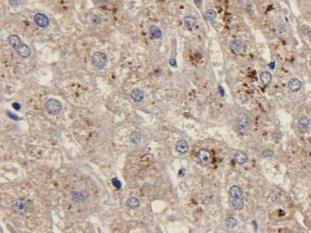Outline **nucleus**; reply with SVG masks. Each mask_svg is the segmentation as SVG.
Instances as JSON below:
<instances>
[{
	"label": "nucleus",
	"instance_id": "nucleus-14",
	"mask_svg": "<svg viewBox=\"0 0 311 233\" xmlns=\"http://www.w3.org/2000/svg\"><path fill=\"white\" fill-rule=\"evenodd\" d=\"M126 204H127V206L130 208H133V209H136L138 208L140 205V202H139V199H137L135 197H130L126 201Z\"/></svg>",
	"mask_w": 311,
	"mask_h": 233
},
{
	"label": "nucleus",
	"instance_id": "nucleus-15",
	"mask_svg": "<svg viewBox=\"0 0 311 233\" xmlns=\"http://www.w3.org/2000/svg\"><path fill=\"white\" fill-rule=\"evenodd\" d=\"M229 194H230L231 197L233 198L239 197L242 196V190L238 186H232L230 188V189H229Z\"/></svg>",
	"mask_w": 311,
	"mask_h": 233
},
{
	"label": "nucleus",
	"instance_id": "nucleus-19",
	"mask_svg": "<svg viewBox=\"0 0 311 233\" xmlns=\"http://www.w3.org/2000/svg\"><path fill=\"white\" fill-rule=\"evenodd\" d=\"M261 81L264 85H268L271 81V75L269 72H263L260 75Z\"/></svg>",
	"mask_w": 311,
	"mask_h": 233
},
{
	"label": "nucleus",
	"instance_id": "nucleus-34",
	"mask_svg": "<svg viewBox=\"0 0 311 233\" xmlns=\"http://www.w3.org/2000/svg\"><path fill=\"white\" fill-rule=\"evenodd\" d=\"M220 91H221V94H222V96H223L224 95V90L223 89L222 87H220Z\"/></svg>",
	"mask_w": 311,
	"mask_h": 233
},
{
	"label": "nucleus",
	"instance_id": "nucleus-28",
	"mask_svg": "<svg viewBox=\"0 0 311 233\" xmlns=\"http://www.w3.org/2000/svg\"><path fill=\"white\" fill-rule=\"evenodd\" d=\"M91 21H92V23H93V24H101V19H100L99 17H98V16H92V19H91Z\"/></svg>",
	"mask_w": 311,
	"mask_h": 233
},
{
	"label": "nucleus",
	"instance_id": "nucleus-17",
	"mask_svg": "<svg viewBox=\"0 0 311 233\" xmlns=\"http://www.w3.org/2000/svg\"><path fill=\"white\" fill-rule=\"evenodd\" d=\"M184 21L185 25L190 29H192L196 24V19H195V16H191V15L186 16L185 17Z\"/></svg>",
	"mask_w": 311,
	"mask_h": 233
},
{
	"label": "nucleus",
	"instance_id": "nucleus-25",
	"mask_svg": "<svg viewBox=\"0 0 311 233\" xmlns=\"http://www.w3.org/2000/svg\"><path fill=\"white\" fill-rule=\"evenodd\" d=\"M263 156L265 158H271L274 156V151L269 148H266L263 151Z\"/></svg>",
	"mask_w": 311,
	"mask_h": 233
},
{
	"label": "nucleus",
	"instance_id": "nucleus-13",
	"mask_svg": "<svg viewBox=\"0 0 311 233\" xmlns=\"http://www.w3.org/2000/svg\"><path fill=\"white\" fill-rule=\"evenodd\" d=\"M149 33L154 39H159L162 37V31L157 26L152 25L149 27Z\"/></svg>",
	"mask_w": 311,
	"mask_h": 233
},
{
	"label": "nucleus",
	"instance_id": "nucleus-23",
	"mask_svg": "<svg viewBox=\"0 0 311 233\" xmlns=\"http://www.w3.org/2000/svg\"><path fill=\"white\" fill-rule=\"evenodd\" d=\"M310 124V120L308 117L305 116H302V117H300V120H299V124L302 125V126L307 127H308L309 125Z\"/></svg>",
	"mask_w": 311,
	"mask_h": 233
},
{
	"label": "nucleus",
	"instance_id": "nucleus-12",
	"mask_svg": "<svg viewBox=\"0 0 311 233\" xmlns=\"http://www.w3.org/2000/svg\"><path fill=\"white\" fill-rule=\"evenodd\" d=\"M289 86L291 89V91L294 92H297L301 89L302 84L298 79H296V78H292L289 81Z\"/></svg>",
	"mask_w": 311,
	"mask_h": 233
},
{
	"label": "nucleus",
	"instance_id": "nucleus-9",
	"mask_svg": "<svg viewBox=\"0 0 311 233\" xmlns=\"http://www.w3.org/2000/svg\"><path fill=\"white\" fill-rule=\"evenodd\" d=\"M236 122L240 127H246L250 124V118L244 113H241L236 118Z\"/></svg>",
	"mask_w": 311,
	"mask_h": 233
},
{
	"label": "nucleus",
	"instance_id": "nucleus-3",
	"mask_svg": "<svg viewBox=\"0 0 311 233\" xmlns=\"http://www.w3.org/2000/svg\"><path fill=\"white\" fill-rule=\"evenodd\" d=\"M12 209L17 214L24 215L28 211V206L24 202L17 199L12 204Z\"/></svg>",
	"mask_w": 311,
	"mask_h": 233
},
{
	"label": "nucleus",
	"instance_id": "nucleus-24",
	"mask_svg": "<svg viewBox=\"0 0 311 233\" xmlns=\"http://www.w3.org/2000/svg\"><path fill=\"white\" fill-rule=\"evenodd\" d=\"M300 31L305 35H307L309 37L311 38V30L307 26L303 25L300 27Z\"/></svg>",
	"mask_w": 311,
	"mask_h": 233
},
{
	"label": "nucleus",
	"instance_id": "nucleus-11",
	"mask_svg": "<svg viewBox=\"0 0 311 233\" xmlns=\"http://www.w3.org/2000/svg\"><path fill=\"white\" fill-rule=\"evenodd\" d=\"M176 148H177V150L180 153H181V154H185L186 152H187L189 146H188L187 143L185 140H179L177 143V144H176Z\"/></svg>",
	"mask_w": 311,
	"mask_h": 233
},
{
	"label": "nucleus",
	"instance_id": "nucleus-32",
	"mask_svg": "<svg viewBox=\"0 0 311 233\" xmlns=\"http://www.w3.org/2000/svg\"><path fill=\"white\" fill-rule=\"evenodd\" d=\"M13 107H14L15 109H16V110H19V109H20V105L18 103H14L13 104Z\"/></svg>",
	"mask_w": 311,
	"mask_h": 233
},
{
	"label": "nucleus",
	"instance_id": "nucleus-31",
	"mask_svg": "<svg viewBox=\"0 0 311 233\" xmlns=\"http://www.w3.org/2000/svg\"><path fill=\"white\" fill-rule=\"evenodd\" d=\"M247 12H248L249 14H253V13H254V8H253V6L248 5V7H247Z\"/></svg>",
	"mask_w": 311,
	"mask_h": 233
},
{
	"label": "nucleus",
	"instance_id": "nucleus-7",
	"mask_svg": "<svg viewBox=\"0 0 311 233\" xmlns=\"http://www.w3.org/2000/svg\"><path fill=\"white\" fill-rule=\"evenodd\" d=\"M130 96L136 102H141L144 98V93L141 89H136L132 91L130 93Z\"/></svg>",
	"mask_w": 311,
	"mask_h": 233
},
{
	"label": "nucleus",
	"instance_id": "nucleus-21",
	"mask_svg": "<svg viewBox=\"0 0 311 233\" xmlns=\"http://www.w3.org/2000/svg\"><path fill=\"white\" fill-rule=\"evenodd\" d=\"M226 225L228 229H233L237 225V220L235 218L229 217L226 219Z\"/></svg>",
	"mask_w": 311,
	"mask_h": 233
},
{
	"label": "nucleus",
	"instance_id": "nucleus-20",
	"mask_svg": "<svg viewBox=\"0 0 311 233\" xmlns=\"http://www.w3.org/2000/svg\"><path fill=\"white\" fill-rule=\"evenodd\" d=\"M232 205L236 209H242L244 207V200L243 199L239 197L233 198L232 200Z\"/></svg>",
	"mask_w": 311,
	"mask_h": 233
},
{
	"label": "nucleus",
	"instance_id": "nucleus-33",
	"mask_svg": "<svg viewBox=\"0 0 311 233\" xmlns=\"http://www.w3.org/2000/svg\"><path fill=\"white\" fill-rule=\"evenodd\" d=\"M170 64H171V65H172V66H176V64H177L175 59L170 60Z\"/></svg>",
	"mask_w": 311,
	"mask_h": 233
},
{
	"label": "nucleus",
	"instance_id": "nucleus-16",
	"mask_svg": "<svg viewBox=\"0 0 311 233\" xmlns=\"http://www.w3.org/2000/svg\"><path fill=\"white\" fill-rule=\"evenodd\" d=\"M243 47V44L240 40H233L231 42L230 48L234 53H239Z\"/></svg>",
	"mask_w": 311,
	"mask_h": 233
},
{
	"label": "nucleus",
	"instance_id": "nucleus-37",
	"mask_svg": "<svg viewBox=\"0 0 311 233\" xmlns=\"http://www.w3.org/2000/svg\"><path fill=\"white\" fill-rule=\"evenodd\" d=\"M100 1H101V2L103 3H106L107 1H108V0H99Z\"/></svg>",
	"mask_w": 311,
	"mask_h": 233
},
{
	"label": "nucleus",
	"instance_id": "nucleus-5",
	"mask_svg": "<svg viewBox=\"0 0 311 233\" xmlns=\"http://www.w3.org/2000/svg\"><path fill=\"white\" fill-rule=\"evenodd\" d=\"M34 20L36 24L41 28H46L49 25V19L42 13H37L34 16Z\"/></svg>",
	"mask_w": 311,
	"mask_h": 233
},
{
	"label": "nucleus",
	"instance_id": "nucleus-29",
	"mask_svg": "<svg viewBox=\"0 0 311 233\" xmlns=\"http://www.w3.org/2000/svg\"><path fill=\"white\" fill-rule=\"evenodd\" d=\"M299 130H300V132L301 133L305 134V133H306L307 132V127H305L302 126V125L299 124Z\"/></svg>",
	"mask_w": 311,
	"mask_h": 233
},
{
	"label": "nucleus",
	"instance_id": "nucleus-30",
	"mask_svg": "<svg viewBox=\"0 0 311 233\" xmlns=\"http://www.w3.org/2000/svg\"><path fill=\"white\" fill-rule=\"evenodd\" d=\"M112 182H113V185H114L116 187H117V188H120L121 186H122L121 183L119 182L117 179H113L112 180Z\"/></svg>",
	"mask_w": 311,
	"mask_h": 233
},
{
	"label": "nucleus",
	"instance_id": "nucleus-4",
	"mask_svg": "<svg viewBox=\"0 0 311 233\" xmlns=\"http://www.w3.org/2000/svg\"><path fill=\"white\" fill-rule=\"evenodd\" d=\"M198 159L202 165H207L210 161V154L207 148H201L198 151Z\"/></svg>",
	"mask_w": 311,
	"mask_h": 233
},
{
	"label": "nucleus",
	"instance_id": "nucleus-18",
	"mask_svg": "<svg viewBox=\"0 0 311 233\" xmlns=\"http://www.w3.org/2000/svg\"><path fill=\"white\" fill-rule=\"evenodd\" d=\"M130 140L133 144L138 145L141 142V135L138 132H133L130 135Z\"/></svg>",
	"mask_w": 311,
	"mask_h": 233
},
{
	"label": "nucleus",
	"instance_id": "nucleus-36",
	"mask_svg": "<svg viewBox=\"0 0 311 233\" xmlns=\"http://www.w3.org/2000/svg\"><path fill=\"white\" fill-rule=\"evenodd\" d=\"M195 2L196 3V4H201V0H194Z\"/></svg>",
	"mask_w": 311,
	"mask_h": 233
},
{
	"label": "nucleus",
	"instance_id": "nucleus-27",
	"mask_svg": "<svg viewBox=\"0 0 311 233\" xmlns=\"http://www.w3.org/2000/svg\"><path fill=\"white\" fill-rule=\"evenodd\" d=\"M9 4L11 7H16L21 4V0H9Z\"/></svg>",
	"mask_w": 311,
	"mask_h": 233
},
{
	"label": "nucleus",
	"instance_id": "nucleus-22",
	"mask_svg": "<svg viewBox=\"0 0 311 233\" xmlns=\"http://www.w3.org/2000/svg\"><path fill=\"white\" fill-rule=\"evenodd\" d=\"M205 17L209 21H215L217 18V13L215 10H209L206 12Z\"/></svg>",
	"mask_w": 311,
	"mask_h": 233
},
{
	"label": "nucleus",
	"instance_id": "nucleus-10",
	"mask_svg": "<svg viewBox=\"0 0 311 233\" xmlns=\"http://www.w3.org/2000/svg\"><path fill=\"white\" fill-rule=\"evenodd\" d=\"M8 42L9 43H10V45L15 48H16L17 47H19V45L22 44V40H21L20 37L18 36L17 34H11V35L9 37Z\"/></svg>",
	"mask_w": 311,
	"mask_h": 233
},
{
	"label": "nucleus",
	"instance_id": "nucleus-8",
	"mask_svg": "<svg viewBox=\"0 0 311 233\" xmlns=\"http://www.w3.org/2000/svg\"><path fill=\"white\" fill-rule=\"evenodd\" d=\"M234 159L236 162L238 163V164H243L248 161V155L244 151H239L235 154Z\"/></svg>",
	"mask_w": 311,
	"mask_h": 233
},
{
	"label": "nucleus",
	"instance_id": "nucleus-2",
	"mask_svg": "<svg viewBox=\"0 0 311 233\" xmlns=\"http://www.w3.org/2000/svg\"><path fill=\"white\" fill-rule=\"evenodd\" d=\"M92 62L98 69H103L106 66L108 62V59L106 55L101 51H97L92 56Z\"/></svg>",
	"mask_w": 311,
	"mask_h": 233
},
{
	"label": "nucleus",
	"instance_id": "nucleus-1",
	"mask_svg": "<svg viewBox=\"0 0 311 233\" xmlns=\"http://www.w3.org/2000/svg\"><path fill=\"white\" fill-rule=\"evenodd\" d=\"M45 107L46 111L51 115H58L61 112L62 105L59 100L55 99H50L45 102Z\"/></svg>",
	"mask_w": 311,
	"mask_h": 233
},
{
	"label": "nucleus",
	"instance_id": "nucleus-6",
	"mask_svg": "<svg viewBox=\"0 0 311 233\" xmlns=\"http://www.w3.org/2000/svg\"><path fill=\"white\" fill-rule=\"evenodd\" d=\"M16 50L17 51L18 54L20 56L23 57V58H27V57H29L31 55V49H30V48L28 45H25V44L22 43L19 47H17Z\"/></svg>",
	"mask_w": 311,
	"mask_h": 233
},
{
	"label": "nucleus",
	"instance_id": "nucleus-26",
	"mask_svg": "<svg viewBox=\"0 0 311 233\" xmlns=\"http://www.w3.org/2000/svg\"><path fill=\"white\" fill-rule=\"evenodd\" d=\"M73 199H74V200L75 201V202H79V201L82 200L83 198V195L81 194L80 193V192H74L73 195Z\"/></svg>",
	"mask_w": 311,
	"mask_h": 233
},
{
	"label": "nucleus",
	"instance_id": "nucleus-35",
	"mask_svg": "<svg viewBox=\"0 0 311 233\" xmlns=\"http://www.w3.org/2000/svg\"><path fill=\"white\" fill-rule=\"evenodd\" d=\"M269 66H270V68H271V69H274V62H271V64H270Z\"/></svg>",
	"mask_w": 311,
	"mask_h": 233
}]
</instances>
